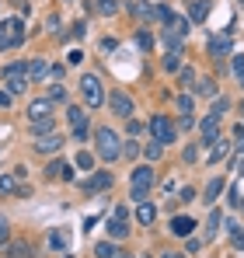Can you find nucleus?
Returning <instances> with one entry per match:
<instances>
[{
	"label": "nucleus",
	"instance_id": "nucleus-1",
	"mask_svg": "<svg viewBox=\"0 0 244 258\" xmlns=\"http://www.w3.org/2000/svg\"><path fill=\"white\" fill-rule=\"evenodd\" d=\"M94 150H98L101 161H119V154H122L119 133L108 129V126H98V129H94Z\"/></svg>",
	"mask_w": 244,
	"mask_h": 258
},
{
	"label": "nucleus",
	"instance_id": "nucleus-2",
	"mask_svg": "<svg viewBox=\"0 0 244 258\" xmlns=\"http://www.w3.org/2000/svg\"><path fill=\"white\" fill-rule=\"evenodd\" d=\"M81 94H84V101H87L91 108H101V105H105V84H101V77H98V74H84L81 77Z\"/></svg>",
	"mask_w": 244,
	"mask_h": 258
},
{
	"label": "nucleus",
	"instance_id": "nucleus-3",
	"mask_svg": "<svg viewBox=\"0 0 244 258\" xmlns=\"http://www.w3.org/2000/svg\"><path fill=\"white\" fill-rule=\"evenodd\" d=\"M28 84H32V81H28V63H7V67H4V87H7L11 94L25 91Z\"/></svg>",
	"mask_w": 244,
	"mask_h": 258
},
{
	"label": "nucleus",
	"instance_id": "nucleus-4",
	"mask_svg": "<svg viewBox=\"0 0 244 258\" xmlns=\"http://www.w3.org/2000/svg\"><path fill=\"white\" fill-rule=\"evenodd\" d=\"M147 129H150V140H157L161 147H167V143H174V140H178V129L171 126V119H167V115H154V119L147 122Z\"/></svg>",
	"mask_w": 244,
	"mask_h": 258
},
{
	"label": "nucleus",
	"instance_id": "nucleus-5",
	"mask_svg": "<svg viewBox=\"0 0 244 258\" xmlns=\"http://www.w3.org/2000/svg\"><path fill=\"white\" fill-rule=\"evenodd\" d=\"M154 178H157V174H154L150 164H147V168H136V171H133V192H129V196H133L136 203H143V199L150 196V188H154Z\"/></svg>",
	"mask_w": 244,
	"mask_h": 258
},
{
	"label": "nucleus",
	"instance_id": "nucleus-6",
	"mask_svg": "<svg viewBox=\"0 0 244 258\" xmlns=\"http://www.w3.org/2000/svg\"><path fill=\"white\" fill-rule=\"evenodd\" d=\"M105 101H108L112 115H119V119H133V112H136V105H133V98H129L126 91H112Z\"/></svg>",
	"mask_w": 244,
	"mask_h": 258
},
{
	"label": "nucleus",
	"instance_id": "nucleus-7",
	"mask_svg": "<svg viewBox=\"0 0 244 258\" xmlns=\"http://www.w3.org/2000/svg\"><path fill=\"white\" fill-rule=\"evenodd\" d=\"M108 234H112V237H126V234H129V210H126V206H119V210L112 213Z\"/></svg>",
	"mask_w": 244,
	"mask_h": 258
},
{
	"label": "nucleus",
	"instance_id": "nucleus-8",
	"mask_svg": "<svg viewBox=\"0 0 244 258\" xmlns=\"http://www.w3.org/2000/svg\"><path fill=\"white\" fill-rule=\"evenodd\" d=\"M63 147V136L59 133H45V136H35V150L39 154H56Z\"/></svg>",
	"mask_w": 244,
	"mask_h": 258
},
{
	"label": "nucleus",
	"instance_id": "nucleus-9",
	"mask_svg": "<svg viewBox=\"0 0 244 258\" xmlns=\"http://www.w3.org/2000/svg\"><path fill=\"white\" fill-rule=\"evenodd\" d=\"M230 154V140H223V136H216L213 143H209V154H206V164H216V161H223Z\"/></svg>",
	"mask_w": 244,
	"mask_h": 258
},
{
	"label": "nucleus",
	"instance_id": "nucleus-10",
	"mask_svg": "<svg viewBox=\"0 0 244 258\" xmlns=\"http://www.w3.org/2000/svg\"><path fill=\"white\" fill-rule=\"evenodd\" d=\"M52 115V101L49 98H35L32 105H28V119L35 122V119H49Z\"/></svg>",
	"mask_w": 244,
	"mask_h": 258
},
{
	"label": "nucleus",
	"instance_id": "nucleus-11",
	"mask_svg": "<svg viewBox=\"0 0 244 258\" xmlns=\"http://www.w3.org/2000/svg\"><path fill=\"white\" fill-rule=\"evenodd\" d=\"M199 136H203V147H206V143H213V140L220 136V119H216V115L203 119V122H199Z\"/></svg>",
	"mask_w": 244,
	"mask_h": 258
},
{
	"label": "nucleus",
	"instance_id": "nucleus-12",
	"mask_svg": "<svg viewBox=\"0 0 244 258\" xmlns=\"http://www.w3.org/2000/svg\"><path fill=\"white\" fill-rule=\"evenodd\" d=\"M206 49H209V56H216V59H223V56L230 52V35H213V39L206 42Z\"/></svg>",
	"mask_w": 244,
	"mask_h": 258
},
{
	"label": "nucleus",
	"instance_id": "nucleus-13",
	"mask_svg": "<svg viewBox=\"0 0 244 258\" xmlns=\"http://www.w3.org/2000/svg\"><path fill=\"white\" fill-rule=\"evenodd\" d=\"M192 230H196V220H192V216H174V220H171V234H174V237H189Z\"/></svg>",
	"mask_w": 244,
	"mask_h": 258
},
{
	"label": "nucleus",
	"instance_id": "nucleus-14",
	"mask_svg": "<svg viewBox=\"0 0 244 258\" xmlns=\"http://www.w3.org/2000/svg\"><path fill=\"white\" fill-rule=\"evenodd\" d=\"M4 28H7V39H11V45H21V42H25V25H21V18L4 21Z\"/></svg>",
	"mask_w": 244,
	"mask_h": 258
},
{
	"label": "nucleus",
	"instance_id": "nucleus-15",
	"mask_svg": "<svg viewBox=\"0 0 244 258\" xmlns=\"http://www.w3.org/2000/svg\"><path fill=\"white\" fill-rule=\"evenodd\" d=\"M108 185H112V174H108V171H101V174H91V178L84 181V188H87V192H105Z\"/></svg>",
	"mask_w": 244,
	"mask_h": 258
},
{
	"label": "nucleus",
	"instance_id": "nucleus-16",
	"mask_svg": "<svg viewBox=\"0 0 244 258\" xmlns=\"http://www.w3.org/2000/svg\"><path fill=\"white\" fill-rule=\"evenodd\" d=\"M136 220H140V223H147V227H150V223H154V220H157V206H154V203H147V199H143V203H140V206H136Z\"/></svg>",
	"mask_w": 244,
	"mask_h": 258
},
{
	"label": "nucleus",
	"instance_id": "nucleus-17",
	"mask_svg": "<svg viewBox=\"0 0 244 258\" xmlns=\"http://www.w3.org/2000/svg\"><path fill=\"white\" fill-rule=\"evenodd\" d=\"M223 188H227V181H223V178H209V181H206V196H203V199H206V203H216Z\"/></svg>",
	"mask_w": 244,
	"mask_h": 258
},
{
	"label": "nucleus",
	"instance_id": "nucleus-18",
	"mask_svg": "<svg viewBox=\"0 0 244 258\" xmlns=\"http://www.w3.org/2000/svg\"><path fill=\"white\" fill-rule=\"evenodd\" d=\"M45 74H49V63H45V59H32V63H28V81H32V84H35V81H42V77H45Z\"/></svg>",
	"mask_w": 244,
	"mask_h": 258
},
{
	"label": "nucleus",
	"instance_id": "nucleus-19",
	"mask_svg": "<svg viewBox=\"0 0 244 258\" xmlns=\"http://www.w3.org/2000/svg\"><path fill=\"white\" fill-rule=\"evenodd\" d=\"M49 174H52V178H67V181H70V178H74V164H70V161H52V164H49Z\"/></svg>",
	"mask_w": 244,
	"mask_h": 258
},
{
	"label": "nucleus",
	"instance_id": "nucleus-20",
	"mask_svg": "<svg viewBox=\"0 0 244 258\" xmlns=\"http://www.w3.org/2000/svg\"><path fill=\"white\" fill-rule=\"evenodd\" d=\"M192 91H196V94H203V98H216V84H213L209 77H196Z\"/></svg>",
	"mask_w": 244,
	"mask_h": 258
},
{
	"label": "nucleus",
	"instance_id": "nucleus-21",
	"mask_svg": "<svg viewBox=\"0 0 244 258\" xmlns=\"http://www.w3.org/2000/svg\"><path fill=\"white\" fill-rule=\"evenodd\" d=\"M18 192H21L18 178L14 174H0V196H18Z\"/></svg>",
	"mask_w": 244,
	"mask_h": 258
},
{
	"label": "nucleus",
	"instance_id": "nucleus-22",
	"mask_svg": "<svg viewBox=\"0 0 244 258\" xmlns=\"http://www.w3.org/2000/svg\"><path fill=\"white\" fill-rule=\"evenodd\" d=\"M94 11L105 14V18H115L119 14V0H94Z\"/></svg>",
	"mask_w": 244,
	"mask_h": 258
},
{
	"label": "nucleus",
	"instance_id": "nucleus-23",
	"mask_svg": "<svg viewBox=\"0 0 244 258\" xmlns=\"http://www.w3.org/2000/svg\"><path fill=\"white\" fill-rule=\"evenodd\" d=\"M206 18H209V4H206V0H192V21L203 25Z\"/></svg>",
	"mask_w": 244,
	"mask_h": 258
},
{
	"label": "nucleus",
	"instance_id": "nucleus-24",
	"mask_svg": "<svg viewBox=\"0 0 244 258\" xmlns=\"http://www.w3.org/2000/svg\"><path fill=\"white\" fill-rule=\"evenodd\" d=\"M7 258H32V248L25 241H14V244H7Z\"/></svg>",
	"mask_w": 244,
	"mask_h": 258
},
{
	"label": "nucleus",
	"instance_id": "nucleus-25",
	"mask_svg": "<svg viewBox=\"0 0 244 258\" xmlns=\"http://www.w3.org/2000/svg\"><path fill=\"white\" fill-rule=\"evenodd\" d=\"M49 244H52L56 251H63V248L70 244V237H67V230H52V234H49Z\"/></svg>",
	"mask_w": 244,
	"mask_h": 258
},
{
	"label": "nucleus",
	"instance_id": "nucleus-26",
	"mask_svg": "<svg viewBox=\"0 0 244 258\" xmlns=\"http://www.w3.org/2000/svg\"><path fill=\"white\" fill-rule=\"evenodd\" d=\"M94 255L98 258H115V244H112V241H101V244H94Z\"/></svg>",
	"mask_w": 244,
	"mask_h": 258
},
{
	"label": "nucleus",
	"instance_id": "nucleus-27",
	"mask_svg": "<svg viewBox=\"0 0 244 258\" xmlns=\"http://www.w3.org/2000/svg\"><path fill=\"white\" fill-rule=\"evenodd\" d=\"M49 101H59V105H67V87H63V84H52V87H49Z\"/></svg>",
	"mask_w": 244,
	"mask_h": 258
},
{
	"label": "nucleus",
	"instance_id": "nucleus-28",
	"mask_svg": "<svg viewBox=\"0 0 244 258\" xmlns=\"http://www.w3.org/2000/svg\"><path fill=\"white\" fill-rule=\"evenodd\" d=\"M164 42L171 45V52H178V49H181V35H178L174 28H167V32H164Z\"/></svg>",
	"mask_w": 244,
	"mask_h": 258
},
{
	"label": "nucleus",
	"instance_id": "nucleus-29",
	"mask_svg": "<svg viewBox=\"0 0 244 258\" xmlns=\"http://www.w3.org/2000/svg\"><path fill=\"white\" fill-rule=\"evenodd\" d=\"M161 143H157V140H154V143H147V147H143V154H147V161H161Z\"/></svg>",
	"mask_w": 244,
	"mask_h": 258
},
{
	"label": "nucleus",
	"instance_id": "nucleus-30",
	"mask_svg": "<svg viewBox=\"0 0 244 258\" xmlns=\"http://www.w3.org/2000/svg\"><path fill=\"white\" fill-rule=\"evenodd\" d=\"M178 81H181V87H192V84H196V70H192V67H181Z\"/></svg>",
	"mask_w": 244,
	"mask_h": 258
},
{
	"label": "nucleus",
	"instance_id": "nucleus-31",
	"mask_svg": "<svg viewBox=\"0 0 244 258\" xmlns=\"http://www.w3.org/2000/svg\"><path fill=\"white\" fill-rule=\"evenodd\" d=\"M32 129H35V136H45V133H52V119H35Z\"/></svg>",
	"mask_w": 244,
	"mask_h": 258
},
{
	"label": "nucleus",
	"instance_id": "nucleus-32",
	"mask_svg": "<svg viewBox=\"0 0 244 258\" xmlns=\"http://www.w3.org/2000/svg\"><path fill=\"white\" fill-rule=\"evenodd\" d=\"M227 203H230V210H237V206H241V188H237V185H230V188H227Z\"/></svg>",
	"mask_w": 244,
	"mask_h": 258
},
{
	"label": "nucleus",
	"instance_id": "nucleus-33",
	"mask_svg": "<svg viewBox=\"0 0 244 258\" xmlns=\"http://www.w3.org/2000/svg\"><path fill=\"white\" fill-rule=\"evenodd\" d=\"M178 112H181V115L192 112V94H178Z\"/></svg>",
	"mask_w": 244,
	"mask_h": 258
},
{
	"label": "nucleus",
	"instance_id": "nucleus-34",
	"mask_svg": "<svg viewBox=\"0 0 244 258\" xmlns=\"http://www.w3.org/2000/svg\"><path fill=\"white\" fill-rule=\"evenodd\" d=\"M67 115H70V122H74V126H84V119H87V115H84V108H67Z\"/></svg>",
	"mask_w": 244,
	"mask_h": 258
},
{
	"label": "nucleus",
	"instance_id": "nucleus-35",
	"mask_svg": "<svg viewBox=\"0 0 244 258\" xmlns=\"http://www.w3.org/2000/svg\"><path fill=\"white\" fill-rule=\"evenodd\" d=\"M74 164H77V168H94V157H91V154H87V150H81V154H77V161H74Z\"/></svg>",
	"mask_w": 244,
	"mask_h": 258
},
{
	"label": "nucleus",
	"instance_id": "nucleus-36",
	"mask_svg": "<svg viewBox=\"0 0 244 258\" xmlns=\"http://www.w3.org/2000/svg\"><path fill=\"white\" fill-rule=\"evenodd\" d=\"M171 28H174L178 35H189V21H185V18H178V14H174V21H171Z\"/></svg>",
	"mask_w": 244,
	"mask_h": 258
},
{
	"label": "nucleus",
	"instance_id": "nucleus-37",
	"mask_svg": "<svg viewBox=\"0 0 244 258\" xmlns=\"http://www.w3.org/2000/svg\"><path fill=\"white\" fill-rule=\"evenodd\" d=\"M178 67H181V59H178V52H171V56L164 59V70H167V74H174Z\"/></svg>",
	"mask_w": 244,
	"mask_h": 258
},
{
	"label": "nucleus",
	"instance_id": "nucleus-38",
	"mask_svg": "<svg viewBox=\"0 0 244 258\" xmlns=\"http://www.w3.org/2000/svg\"><path fill=\"white\" fill-rule=\"evenodd\" d=\"M227 108H230V101H227V98H216V105H213V112H209V115H216V119H220Z\"/></svg>",
	"mask_w": 244,
	"mask_h": 258
},
{
	"label": "nucleus",
	"instance_id": "nucleus-39",
	"mask_svg": "<svg viewBox=\"0 0 244 258\" xmlns=\"http://www.w3.org/2000/svg\"><path fill=\"white\" fill-rule=\"evenodd\" d=\"M230 168H234L237 174H244V147L237 150V157H230Z\"/></svg>",
	"mask_w": 244,
	"mask_h": 258
},
{
	"label": "nucleus",
	"instance_id": "nucleus-40",
	"mask_svg": "<svg viewBox=\"0 0 244 258\" xmlns=\"http://www.w3.org/2000/svg\"><path fill=\"white\" fill-rule=\"evenodd\" d=\"M216 223H220V213L213 210V213H209V227H206V241H209V237L216 234Z\"/></svg>",
	"mask_w": 244,
	"mask_h": 258
},
{
	"label": "nucleus",
	"instance_id": "nucleus-41",
	"mask_svg": "<svg viewBox=\"0 0 244 258\" xmlns=\"http://www.w3.org/2000/svg\"><path fill=\"white\" fill-rule=\"evenodd\" d=\"M7 237H11V220H7V216H0V244H4Z\"/></svg>",
	"mask_w": 244,
	"mask_h": 258
},
{
	"label": "nucleus",
	"instance_id": "nucleus-42",
	"mask_svg": "<svg viewBox=\"0 0 244 258\" xmlns=\"http://www.w3.org/2000/svg\"><path fill=\"white\" fill-rule=\"evenodd\" d=\"M136 42H140V49H154V35L140 32V35H136Z\"/></svg>",
	"mask_w": 244,
	"mask_h": 258
},
{
	"label": "nucleus",
	"instance_id": "nucleus-43",
	"mask_svg": "<svg viewBox=\"0 0 244 258\" xmlns=\"http://www.w3.org/2000/svg\"><path fill=\"white\" fill-rule=\"evenodd\" d=\"M230 237H234V248H237V251H244V230H241V227H237Z\"/></svg>",
	"mask_w": 244,
	"mask_h": 258
},
{
	"label": "nucleus",
	"instance_id": "nucleus-44",
	"mask_svg": "<svg viewBox=\"0 0 244 258\" xmlns=\"http://www.w3.org/2000/svg\"><path fill=\"white\" fill-rule=\"evenodd\" d=\"M181 157H185V164H196V157H199V150H196V147H185V154H181Z\"/></svg>",
	"mask_w": 244,
	"mask_h": 258
},
{
	"label": "nucleus",
	"instance_id": "nucleus-45",
	"mask_svg": "<svg viewBox=\"0 0 244 258\" xmlns=\"http://www.w3.org/2000/svg\"><path fill=\"white\" fill-rule=\"evenodd\" d=\"M0 49H11V39H7V28L0 25Z\"/></svg>",
	"mask_w": 244,
	"mask_h": 258
},
{
	"label": "nucleus",
	"instance_id": "nucleus-46",
	"mask_svg": "<svg viewBox=\"0 0 244 258\" xmlns=\"http://www.w3.org/2000/svg\"><path fill=\"white\" fill-rule=\"evenodd\" d=\"M196 199V188H181V203H192Z\"/></svg>",
	"mask_w": 244,
	"mask_h": 258
},
{
	"label": "nucleus",
	"instance_id": "nucleus-47",
	"mask_svg": "<svg viewBox=\"0 0 244 258\" xmlns=\"http://www.w3.org/2000/svg\"><path fill=\"white\" fill-rule=\"evenodd\" d=\"M74 140H87V129H84V126H74Z\"/></svg>",
	"mask_w": 244,
	"mask_h": 258
},
{
	"label": "nucleus",
	"instance_id": "nucleus-48",
	"mask_svg": "<svg viewBox=\"0 0 244 258\" xmlns=\"http://www.w3.org/2000/svg\"><path fill=\"white\" fill-rule=\"evenodd\" d=\"M11 105V91H0V108H7Z\"/></svg>",
	"mask_w": 244,
	"mask_h": 258
},
{
	"label": "nucleus",
	"instance_id": "nucleus-49",
	"mask_svg": "<svg viewBox=\"0 0 244 258\" xmlns=\"http://www.w3.org/2000/svg\"><path fill=\"white\" fill-rule=\"evenodd\" d=\"M234 136H237V147H244V126H234Z\"/></svg>",
	"mask_w": 244,
	"mask_h": 258
},
{
	"label": "nucleus",
	"instance_id": "nucleus-50",
	"mask_svg": "<svg viewBox=\"0 0 244 258\" xmlns=\"http://www.w3.org/2000/svg\"><path fill=\"white\" fill-rule=\"evenodd\" d=\"M164 258H181V255L178 251H164Z\"/></svg>",
	"mask_w": 244,
	"mask_h": 258
},
{
	"label": "nucleus",
	"instance_id": "nucleus-51",
	"mask_svg": "<svg viewBox=\"0 0 244 258\" xmlns=\"http://www.w3.org/2000/svg\"><path fill=\"white\" fill-rule=\"evenodd\" d=\"M241 115H244V101H241Z\"/></svg>",
	"mask_w": 244,
	"mask_h": 258
},
{
	"label": "nucleus",
	"instance_id": "nucleus-52",
	"mask_svg": "<svg viewBox=\"0 0 244 258\" xmlns=\"http://www.w3.org/2000/svg\"><path fill=\"white\" fill-rule=\"evenodd\" d=\"M119 258H129V255H119Z\"/></svg>",
	"mask_w": 244,
	"mask_h": 258
},
{
	"label": "nucleus",
	"instance_id": "nucleus-53",
	"mask_svg": "<svg viewBox=\"0 0 244 258\" xmlns=\"http://www.w3.org/2000/svg\"><path fill=\"white\" fill-rule=\"evenodd\" d=\"M241 206H244V203H241Z\"/></svg>",
	"mask_w": 244,
	"mask_h": 258
}]
</instances>
